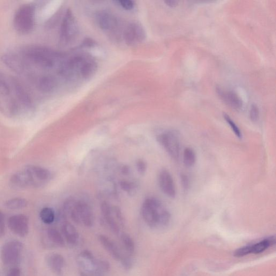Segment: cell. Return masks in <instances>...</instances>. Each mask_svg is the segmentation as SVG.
Masks as SVG:
<instances>
[{
    "mask_svg": "<svg viewBox=\"0 0 276 276\" xmlns=\"http://www.w3.org/2000/svg\"><path fill=\"white\" fill-rule=\"evenodd\" d=\"M61 55L45 47L29 46L11 50L3 56L4 63L15 72L45 92L53 91L57 81L52 71L61 74Z\"/></svg>",
    "mask_w": 276,
    "mask_h": 276,
    "instance_id": "obj_1",
    "label": "cell"
},
{
    "mask_svg": "<svg viewBox=\"0 0 276 276\" xmlns=\"http://www.w3.org/2000/svg\"><path fill=\"white\" fill-rule=\"evenodd\" d=\"M31 99L18 81L0 74V112L11 118H23L32 111Z\"/></svg>",
    "mask_w": 276,
    "mask_h": 276,
    "instance_id": "obj_2",
    "label": "cell"
},
{
    "mask_svg": "<svg viewBox=\"0 0 276 276\" xmlns=\"http://www.w3.org/2000/svg\"><path fill=\"white\" fill-rule=\"evenodd\" d=\"M141 213L148 226L152 228H163L168 226L171 215L161 202L155 198L146 199L142 206Z\"/></svg>",
    "mask_w": 276,
    "mask_h": 276,
    "instance_id": "obj_3",
    "label": "cell"
},
{
    "mask_svg": "<svg viewBox=\"0 0 276 276\" xmlns=\"http://www.w3.org/2000/svg\"><path fill=\"white\" fill-rule=\"evenodd\" d=\"M35 22V7L31 5H25L16 11L14 18V26L20 34L26 35L34 28Z\"/></svg>",
    "mask_w": 276,
    "mask_h": 276,
    "instance_id": "obj_4",
    "label": "cell"
},
{
    "mask_svg": "<svg viewBox=\"0 0 276 276\" xmlns=\"http://www.w3.org/2000/svg\"><path fill=\"white\" fill-rule=\"evenodd\" d=\"M156 139L174 161H179L180 155V141L177 131L171 130L164 132L158 135Z\"/></svg>",
    "mask_w": 276,
    "mask_h": 276,
    "instance_id": "obj_5",
    "label": "cell"
},
{
    "mask_svg": "<svg viewBox=\"0 0 276 276\" xmlns=\"http://www.w3.org/2000/svg\"><path fill=\"white\" fill-rule=\"evenodd\" d=\"M81 276H103L99 269V261L89 251H83L77 257Z\"/></svg>",
    "mask_w": 276,
    "mask_h": 276,
    "instance_id": "obj_6",
    "label": "cell"
},
{
    "mask_svg": "<svg viewBox=\"0 0 276 276\" xmlns=\"http://www.w3.org/2000/svg\"><path fill=\"white\" fill-rule=\"evenodd\" d=\"M22 250L23 246L20 242L12 241L7 242L2 249L1 258L3 262L7 265H12L18 263Z\"/></svg>",
    "mask_w": 276,
    "mask_h": 276,
    "instance_id": "obj_7",
    "label": "cell"
},
{
    "mask_svg": "<svg viewBox=\"0 0 276 276\" xmlns=\"http://www.w3.org/2000/svg\"><path fill=\"white\" fill-rule=\"evenodd\" d=\"M28 173L30 187L38 188L43 187L51 179L52 174L43 167L29 165L24 168Z\"/></svg>",
    "mask_w": 276,
    "mask_h": 276,
    "instance_id": "obj_8",
    "label": "cell"
},
{
    "mask_svg": "<svg viewBox=\"0 0 276 276\" xmlns=\"http://www.w3.org/2000/svg\"><path fill=\"white\" fill-rule=\"evenodd\" d=\"M275 238L269 237L257 242L255 244L245 246L237 249L234 255L236 257H244L249 254H259L264 252L275 244Z\"/></svg>",
    "mask_w": 276,
    "mask_h": 276,
    "instance_id": "obj_9",
    "label": "cell"
},
{
    "mask_svg": "<svg viewBox=\"0 0 276 276\" xmlns=\"http://www.w3.org/2000/svg\"><path fill=\"white\" fill-rule=\"evenodd\" d=\"M78 28L76 19L72 12L69 10L66 12L62 22L61 35L62 39L65 43H69L77 34Z\"/></svg>",
    "mask_w": 276,
    "mask_h": 276,
    "instance_id": "obj_10",
    "label": "cell"
},
{
    "mask_svg": "<svg viewBox=\"0 0 276 276\" xmlns=\"http://www.w3.org/2000/svg\"><path fill=\"white\" fill-rule=\"evenodd\" d=\"M146 37L143 26L138 23H131L125 32V40L130 46H136L143 43Z\"/></svg>",
    "mask_w": 276,
    "mask_h": 276,
    "instance_id": "obj_11",
    "label": "cell"
},
{
    "mask_svg": "<svg viewBox=\"0 0 276 276\" xmlns=\"http://www.w3.org/2000/svg\"><path fill=\"white\" fill-rule=\"evenodd\" d=\"M8 226L11 231L21 237L27 235L29 232V220L24 215L12 216L8 220Z\"/></svg>",
    "mask_w": 276,
    "mask_h": 276,
    "instance_id": "obj_12",
    "label": "cell"
},
{
    "mask_svg": "<svg viewBox=\"0 0 276 276\" xmlns=\"http://www.w3.org/2000/svg\"><path fill=\"white\" fill-rule=\"evenodd\" d=\"M159 185L163 193L170 198H174L176 196V188L175 183L170 173L166 170H163L159 174Z\"/></svg>",
    "mask_w": 276,
    "mask_h": 276,
    "instance_id": "obj_13",
    "label": "cell"
},
{
    "mask_svg": "<svg viewBox=\"0 0 276 276\" xmlns=\"http://www.w3.org/2000/svg\"><path fill=\"white\" fill-rule=\"evenodd\" d=\"M216 91L223 102L232 109L239 110L243 106L241 99L233 91L225 90L221 88H217Z\"/></svg>",
    "mask_w": 276,
    "mask_h": 276,
    "instance_id": "obj_14",
    "label": "cell"
},
{
    "mask_svg": "<svg viewBox=\"0 0 276 276\" xmlns=\"http://www.w3.org/2000/svg\"><path fill=\"white\" fill-rule=\"evenodd\" d=\"M75 208L78 212L81 223L88 227L93 226L94 223V215L91 208L82 202H77Z\"/></svg>",
    "mask_w": 276,
    "mask_h": 276,
    "instance_id": "obj_15",
    "label": "cell"
},
{
    "mask_svg": "<svg viewBox=\"0 0 276 276\" xmlns=\"http://www.w3.org/2000/svg\"><path fill=\"white\" fill-rule=\"evenodd\" d=\"M10 186L15 190H21L30 187L28 175L24 169L14 174L9 181Z\"/></svg>",
    "mask_w": 276,
    "mask_h": 276,
    "instance_id": "obj_16",
    "label": "cell"
},
{
    "mask_svg": "<svg viewBox=\"0 0 276 276\" xmlns=\"http://www.w3.org/2000/svg\"><path fill=\"white\" fill-rule=\"evenodd\" d=\"M99 240L100 244L116 260L120 261L123 256L120 249L114 243V242L107 236L100 235L99 236Z\"/></svg>",
    "mask_w": 276,
    "mask_h": 276,
    "instance_id": "obj_17",
    "label": "cell"
},
{
    "mask_svg": "<svg viewBox=\"0 0 276 276\" xmlns=\"http://www.w3.org/2000/svg\"><path fill=\"white\" fill-rule=\"evenodd\" d=\"M96 18L98 26L103 30H111L116 26L115 17L109 13L101 12L97 14Z\"/></svg>",
    "mask_w": 276,
    "mask_h": 276,
    "instance_id": "obj_18",
    "label": "cell"
},
{
    "mask_svg": "<svg viewBox=\"0 0 276 276\" xmlns=\"http://www.w3.org/2000/svg\"><path fill=\"white\" fill-rule=\"evenodd\" d=\"M101 211L108 226L114 233L119 234L120 228L112 215V208L107 203H103L101 205Z\"/></svg>",
    "mask_w": 276,
    "mask_h": 276,
    "instance_id": "obj_19",
    "label": "cell"
},
{
    "mask_svg": "<svg viewBox=\"0 0 276 276\" xmlns=\"http://www.w3.org/2000/svg\"><path fill=\"white\" fill-rule=\"evenodd\" d=\"M62 230L64 238L69 245L74 246L77 244L79 234L72 224L68 222L64 223Z\"/></svg>",
    "mask_w": 276,
    "mask_h": 276,
    "instance_id": "obj_20",
    "label": "cell"
},
{
    "mask_svg": "<svg viewBox=\"0 0 276 276\" xmlns=\"http://www.w3.org/2000/svg\"><path fill=\"white\" fill-rule=\"evenodd\" d=\"M48 264L53 272L61 275L64 267V259L60 254H54L49 256Z\"/></svg>",
    "mask_w": 276,
    "mask_h": 276,
    "instance_id": "obj_21",
    "label": "cell"
},
{
    "mask_svg": "<svg viewBox=\"0 0 276 276\" xmlns=\"http://www.w3.org/2000/svg\"><path fill=\"white\" fill-rule=\"evenodd\" d=\"M97 69L96 63L93 60L85 61L83 63L80 73L83 78L88 79L94 76Z\"/></svg>",
    "mask_w": 276,
    "mask_h": 276,
    "instance_id": "obj_22",
    "label": "cell"
},
{
    "mask_svg": "<svg viewBox=\"0 0 276 276\" xmlns=\"http://www.w3.org/2000/svg\"><path fill=\"white\" fill-rule=\"evenodd\" d=\"M196 161V155L195 150L190 147H187L183 153V162L187 167H193Z\"/></svg>",
    "mask_w": 276,
    "mask_h": 276,
    "instance_id": "obj_23",
    "label": "cell"
},
{
    "mask_svg": "<svg viewBox=\"0 0 276 276\" xmlns=\"http://www.w3.org/2000/svg\"><path fill=\"white\" fill-rule=\"evenodd\" d=\"M27 201L21 198L10 199L5 203V206L12 210H20V209L27 207Z\"/></svg>",
    "mask_w": 276,
    "mask_h": 276,
    "instance_id": "obj_24",
    "label": "cell"
},
{
    "mask_svg": "<svg viewBox=\"0 0 276 276\" xmlns=\"http://www.w3.org/2000/svg\"><path fill=\"white\" fill-rule=\"evenodd\" d=\"M48 236L55 245L59 247L65 246V241L61 233L57 230L51 228L48 231Z\"/></svg>",
    "mask_w": 276,
    "mask_h": 276,
    "instance_id": "obj_25",
    "label": "cell"
},
{
    "mask_svg": "<svg viewBox=\"0 0 276 276\" xmlns=\"http://www.w3.org/2000/svg\"><path fill=\"white\" fill-rule=\"evenodd\" d=\"M40 216L41 220L47 224L53 223L55 218V212L53 209L49 207L43 208L40 212Z\"/></svg>",
    "mask_w": 276,
    "mask_h": 276,
    "instance_id": "obj_26",
    "label": "cell"
},
{
    "mask_svg": "<svg viewBox=\"0 0 276 276\" xmlns=\"http://www.w3.org/2000/svg\"><path fill=\"white\" fill-rule=\"evenodd\" d=\"M122 242L127 253L131 255L135 253V245L131 237L127 233L122 234Z\"/></svg>",
    "mask_w": 276,
    "mask_h": 276,
    "instance_id": "obj_27",
    "label": "cell"
},
{
    "mask_svg": "<svg viewBox=\"0 0 276 276\" xmlns=\"http://www.w3.org/2000/svg\"><path fill=\"white\" fill-rule=\"evenodd\" d=\"M224 119L229 125L232 131L235 133V136L239 139H241L242 137V134L239 128L237 126V125L234 122L230 117L227 114H223Z\"/></svg>",
    "mask_w": 276,
    "mask_h": 276,
    "instance_id": "obj_28",
    "label": "cell"
},
{
    "mask_svg": "<svg viewBox=\"0 0 276 276\" xmlns=\"http://www.w3.org/2000/svg\"><path fill=\"white\" fill-rule=\"evenodd\" d=\"M121 187L124 191L132 193H133L137 186L135 183L128 181H122L121 182Z\"/></svg>",
    "mask_w": 276,
    "mask_h": 276,
    "instance_id": "obj_29",
    "label": "cell"
},
{
    "mask_svg": "<svg viewBox=\"0 0 276 276\" xmlns=\"http://www.w3.org/2000/svg\"><path fill=\"white\" fill-rule=\"evenodd\" d=\"M259 115H260V111H259L258 106L256 104L252 105L250 111L251 121L254 123L257 122L259 119Z\"/></svg>",
    "mask_w": 276,
    "mask_h": 276,
    "instance_id": "obj_30",
    "label": "cell"
},
{
    "mask_svg": "<svg viewBox=\"0 0 276 276\" xmlns=\"http://www.w3.org/2000/svg\"><path fill=\"white\" fill-rule=\"evenodd\" d=\"M76 200L72 198L67 200L64 205V210L65 212L70 214L73 208L76 205Z\"/></svg>",
    "mask_w": 276,
    "mask_h": 276,
    "instance_id": "obj_31",
    "label": "cell"
},
{
    "mask_svg": "<svg viewBox=\"0 0 276 276\" xmlns=\"http://www.w3.org/2000/svg\"><path fill=\"white\" fill-rule=\"evenodd\" d=\"M120 261L125 269L129 270L132 268V262L129 256L123 255Z\"/></svg>",
    "mask_w": 276,
    "mask_h": 276,
    "instance_id": "obj_32",
    "label": "cell"
},
{
    "mask_svg": "<svg viewBox=\"0 0 276 276\" xmlns=\"http://www.w3.org/2000/svg\"><path fill=\"white\" fill-rule=\"evenodd\" d=\"M136 167L138 172L141 174H144L147 170V163L143 160H139L137 162Z\"/></svg>",
    "mask_w": 276,
    "mask_h": 276,
    "instance_id": "obj_33",
    "label": "cell"
},
{
    "mask_svg": "<svg viewBox=\"0 0 276 276\" xmlns=\"http://www.w3.org/2000/svg\"><path fill=\"white\" fill-rule=\"evenodd\" d=\"M120 5L126 10H131L135 6V4L132 1H129V0H125V1L118 2Z\"/></svg>",
    "mask_w": 276,
    "mask_h": 276,
    "instance_id": "obj_34",
    "label": "cell"
},
{
    "mask_svg": "<svg viewBox=\"0 0 276 276\" xmlns=\"http://www.w3.org/2000/svg\"><path fill=\"white\" fill-rule=\"evenodd\" d=\"M5 230V219L3 213L0 211V238H1L4 234Z\"/></svg>",
    "mask_w": 276,
    "mask_h": 276,
    "instance_id": "obj_35",
    "label": "cell"
},
{
    "mask_svg": "<svg viewBox=\"0 0 276 276\" xmlns=\"http://www.w3.org/2000/svg\"><path fill=\"white\" fill-rule=\"evenodd\" d=\"M181 180L182 186L185 189H187L189 187V179L186 174H182L181 175Z\"/></svg>",
    "mask_w": 276,
    "mask_h": 276,
    "instance_id": "obj_36",
    "label": "cell"
},
{
    "mask_svg": "<svg viewBox=\"0 0 276 276\" xmlns=\"http://www.w3.org/2000/svg\"><path fill=\"white\" fill-rule=\"evenodd\" d=\"M7 276H21V271L18 267H13L8 271Z\"/></svg>",
    "mask_w": 276,
    "mask_h": 276,
    "instance_id": "obj_37",
    "label": "cell"
},
{
    "mask_svg": "<svg viewBox=\"0 0 276 276\" xmlns=\"http://www.w3.org/2000/svg\"><path fill=\"white\" fill-rule=\"evenodd\" d=\"M165 3L171 8H174L178 6L179 2L178 1H175V0H167V1L165 2Z\"/></svg>",
    "mask_w": 276,
    "mask_h": 276,
    "instance_id": "obj_38",
    "label": "cell"
},
{
    "mask_svg": "<svg viewBox=\"0 0 276 276\" xmlns=\"http://www.w3.org/2000/svg\"><path fill=\"white\" fill-rule=\"evenodd\" d=\"M84 45L87 47H91L94 46L95 45V43L94 40L90 38H88L86 40L85 43H84Z\"/></svg>",
    "mask_w": 276,
    "mask_h": 276,
    "instance_id": "obj_39",
    "label": "cell"
},
{
    "mask_svg": "<svg viewBox=\"0 0 276 276\" xmlns=\"http://www.w3.org/2000/svg\"><path fill=\"white\" fill-rule=\"evenodd\" d=\"M130 168L128 166H124L122 169V172L125 175H128L130 173Z\"/></svg>",
    "mask_w": 276,
    "mask_h": 276,
    "instance_id": "obj_40",
    "label": "cell"
}]
</instances>
